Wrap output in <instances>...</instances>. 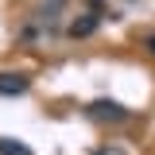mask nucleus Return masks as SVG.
Masks as SVG:
<instances>
[{"instance_id": "f257e3e1", "label": "nucleus", "mask_w": 155, "mask_h": 155, "mask_svg": "<svg viewBox=\"0 0 155 155\" xmlns=\"http://www.w3.org/2000/svg\"><path fill=\"white\" fill-rule=\"evenodd\" d=\"M89 116H93V120H109V124L128 120V113H124L116 101H93V105H89Z\"/></svg>"}, {"instance_id": "f03ea898", "label": "nucleus", "mask_w": 155, "mask_h": 155, "mask_svg": "<svg viewBox=\"0 0 155 155\" xmlns=\"http://www.w3.org/2000/svg\"><path fill=\"white\" fill-rule=\"evenodd\" d=\"M27 74H0V97H19L27 93Z\"/></svg>"}, {"instance_id": "7ed1b4c3", "label": "nucleus", "mask_w": 155, "mask_h": 155, "mask_svg": "<svg viewBox=\"0 0 155 155\" xmlns=\"http://www.w3.org/2000/svg\"><path fill=\"white\" fill-rule=\"evenodd\" d=\"M97 23H101L97 12H85V16H78L74 23H70V35H74V39H85V35H93V31H97Z\"/></svg>"}, {"instance_id": "20e7f679", "label": "nucleus", "mask_w": 155, "mask_h": 155, "mask_svg": "<svg viewBox=\"0 0 155 155\" xmlns=\"http://www.w3.org/2000/svg\"><path fill=\"white\" fill-rule=\"evenodd\" d=\"M0 155H31V147H23L19 140H8V136H0Z\"/></svg>"}, {"instance_id": "39448f33", "label": "nucleus", "mask_w": 155, "mask_h": 155, "mask_svg": "<svg viewBox=\"0 0 155 155\" xmlns=\"http://www.w3.org/2000/svg\"><path fill=\"white\" fill-rule=\"evenodd\" d=\"M143 47H147V54H155V31H151V35H143Z\"/></svg>"}, {"instance_id": "423d86ee", "label": "nucleus", "mask_w": 155, "mask_h": 155, "mask_svg": "<svg viewBox=\"0 0 155 155\" xmlns=\"http://www.w3.org/2000/svg\"><path fill=\"white\" fill-rule=\"evenodd\" d=\"M97 155H124L120 147H105V151H97Z\"/></svg>"}]
</instances>
